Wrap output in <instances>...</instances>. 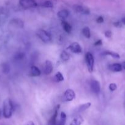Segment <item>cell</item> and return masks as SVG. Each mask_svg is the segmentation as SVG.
I'll return each instance as SVG.
<instances>
[{
    "label": "cell",
    "mask_w": 125,
    "mask_h": 125,
    "mask_svg": "<svg viewBox=\"0 0 125 125\" xmlns=\"http://www.w3.org/2000/svg\"><path fill=\"white\" fill-rule=\"evenodd\" d=\"M82 34H83L85 37L87 39L90 38L91 34H90V30H89L88 27H85L83 29H82Z\"/></svg>",
    "instance_id": "20"
},
{
    "label": "cell",
    "mask_w": 125,
    "mask_h": 125,
    "mask_svg": "<svg viewBox=\"0 0 125 125\" xmlns=\"http://www.w3.org/2000/svg\"><path fill=\"white\" fill-rule=\"evenodd\" d=\"M97 23H102L104 22V18H103L102 17H99L98 18H97L96 20Z\"/></svg>",
    "instance_id": "28"
},
{
    "label": "cell",
    "mask_w": 125,
    "mask_h": 125,
    "mask_svg": "<svg viewBox=\"0 0 125 125\" xmlns=\"http://www.w3.org/2000/svg\"><path fill=\"white\" fill-rule=\"evenodd\" d=\"M109 69L114 72H120L122 70L123 67L120 63H113L109 66Z\"/></svg>",
    "instance_id": "11"
},
{
    "label": "cell",
    "mask_w": 125,
    "mask_h": 125,
    "mask_svg": "<svg viewBox=\"0 0 125 125\" xmlns=\"http://www.w3.org/2000/svg\"><path fill=\"white\" fill-rule=\"evenodd\" d=\"M121 23H122L123 24H125V17L122 18V20H121Z\"/></svg>",
    "instance_id": "32"
},
{
    "label": "cell",
    "mask_w": 125,
    "mask_h": 125,
    "mask_svg": "<svg viewBox=\"0 0 125 125\" xmlns=\"http://www.w3.org/2000/svg\"><path fill=\"white\" fill-rule=\"evenodd\" d=\"M69 12L66 9H62L58 12V17L62 20H64L68 17Z\"/></svg>",
    "instance_id": "12"
},
{
    "label": "cell",
    "mask_w": 125,
    "mask_h": 125,
    "mask_svg": "<svg viewBox=\"0 0 125 125\" xmlns=\"http://www.w3.org/2000/svg\"><path fill=\"white\" fill-rule=\"evenodd\" d=\"M42 6L44 7H48V8H50V7H53V4L50 1H46L42 4Z\"/></svg>",
    "instance_id": "24"
},
{
    "label": "cell",
    "mask_w": 125,
    "mask_h": 125,
    "mask_svg": "<svg viewBox=\"0 0 125 125\" xmlns=\"http://www.w3.org/2000/svg\"><path fill=\"white\" fill-rule=\"evenodd\" d=\"M10 71V67L7 63H4L2 65V72L4 73H8Z\"/></svg>",
    "instance_id": "23"
},
{
    "label": "cell",
    "mask_w": 125,
    "mask_h": 125,
    "mask_svg": "<svg viewBox=\"0 0 125 125\" xmlns=\"http://www.w3.org/2000/svg\"><path fill=\"white\" fill-rule=\"evenodd\" d=\"M37 35L44 43H49L51 40V35L46 31L39 29L37 32Z\"/></svg>",
    "instance_id": "2"
},
{
    "label": "cell",
    "mask_w": 125,
    "mask_h": 125,
    "mask_svg": "<svg viewBox=\"0 0 125 125\" xmlns=\"http://www.w3.org/2000/svg\"><path fill=\"white\" fill-rule=\"evenodd\" d=\"M60 57L62 61H67L70 58V56L66 51H62L60 54Z\"/></svg>",
    "instance_id": "18"
},
{
    "label": "cell",
    "mask_w": 125,
    "mask_h": 125,
    "mask_svg": "<svg viewBox=\"0 0 125 125\" xmlns=\"http://www.w3.org/2000/svg\"><path fill=\"white\" fill-rule=\"evenodd\" d=\"M13 111V104L11 99L7 98L3 103L2 115L4 118H9L12 117Z\"/></svg>",
    "instance_id": "1"
},
{
    "label": "cell",
    "mask_w": 125,
    "mask_h": 125,
    "mask_svg": "<svg viewBox=\"0 0 125 125\" xmlns=\"http://www.w3.org/2000/svg\"><path fill=\"white\" fill-rule=\"evenodd\" d=\"M23 57V54L21 52H18V54H17L15 56V58L17 59H22Z\"/></svg>",
    "instance_id": "27"
},
{
    "label": "cell",
    "mask_w": 125,
    "mask_h": 125,
    "mask_svg": "<svg viewBox=\"0 0 125 125\" xmlns=\"http://www.w3.org/2000/svg\"><path fill=\"white\" fill-rule=\"evenodd\" d=\"M102 44V42L101 40H98V41L96 42L95 43H94V45L95 46H99V45H101Z\"/></svg>",
    "instance_id": "29"
},
{
    "label": "cell",
    "mask_w": 125,
    "mask_h": 125,
    "mask_svg": "<svg viewBox=\"0 0 125 125\" xmlns=\"http://www.w3.org/2000/svg\"><path fill=\"white\" fill-rule=\"evenodd\" d=\"M60 105L56 106V108H55V111H54V114L53 115L51 116V118L49 120V123H48V125H56V123H57V117H58V110L60 109Z\"/></svg>",
    "instance_id": "7"
},
{
    "label": "cell",
    "mask_w": 125,
    "mask_h": 125,
    "mask_svg": "<svg viewBox=\"0 0 125 125\" xmlns=\"http://www.w3.org/2000/svg\"><path fill=\"white\" fill-rule=\"evenodd\" d=\"M91 88L93 92L95 94H98L100 90V84L98 81H92L91 83Z\"/></svg>",
    "instance_id": "10"
},
{
    "label": "cell",
    "mask_w": 125,
    "mask_h": 125,
    "mask_svg": "<svg viewBox=\"0 0 125 125\" xmlns=\"http://www.w3.org/2000/svg\"><path fill=\"white\" fill-rule=\"evenodd\" d=\"M55 79H56V81L58 82H61L64 81V77L62 76V74L60 73V72H58V73H56V74H55Z\"/></svg>",
    "instance_id": "22"
},
{
    "label": "cell",
    "mask_w": 125,
    "mask_h": 125,
    "mask_svg": "<svg viewBox=\"0 0 125 125\" xmlns=\"http://www.w3.org/2000/svg\"><path fill=\"white\" fill-rule=\"evenodd\" d=\"M112 32L110 31H107L106 32H105V36L107 38H110L112 37Z\"/></svg>",
    "instance_id": "26"
},
{
    "label": "cell",
    "mask_w": 125,
    "mask_h": 125,
    "mask_svg": "<svg viewBox=\"0 0 125 125\" xmlns=\"http://www.w3.org/2000/svg\"><path fill=\"white\" fill-rule=\"evenodd\" d=\"M91 106V103H87L83 104L78 106V108L77 109V112H83V111H86V110L88 109V108H89Z\"/></svg>",
    "instance_id": "13"
},
{
    "label": "cell",
    "mask_w": 125,
    "mask_h": 125,
    "mask_svg": "<svg viewBox=\"0 0 125 125\" xmlns=\"http://www.w3.org/2000/svg\"><path fill=\"white\" fill-rule=\"evenodd\" d=\"M1 110H0V118H1Z\"/></svg>",
    "instance_id": "34"
},
{
    "label": "cell",
    "mask_w": 125,
    "mask_h": 125,
    "mask_svg": "<svg viewBox=\"0 0 125 125\" xmlns=\"http://www.w3.org/2000/svg\"><path fill=\"white\" fill-rule=\"evenodd\" d=\"M69 50L75 54H79L82 52V49L80 45L77 42H73L69 46Z\"/></svg>",
    "instance_id": "6"
},
{
    "label": "cell",
    "mask_w": 125,
    "mask_h": 125,
    "mask_svg": "<svg viewBox=\"0 0 125 125\" xmlns=\"http://www.w3.org/2000/svg\"><path fill=\"white\" fill-rule=\"evenodd\" d=\"M86 62H87V67L89 73H92L94 68V59L93 54L91 52H87L86 54Z\"/></svg>",
    "instance_id": "3"
},
{
    "label": "cell",
    "mask_w": 125,
    "mask_h": 125,
    "mask_svg": "<svg viewBox=\"0 0 125 125\" xmlns=\"http://www.w3.org/2000/svg\"><path fill=\"white\" fill-rule=\"evenodd\" d=\"M61 26H62L63 29L66 32L69 33V34L71 32V31H72V27L67 22L65 21H62V23H61Z\"/></svg>",
    "instance_id": "16"
},
{
    "label": "cell",
    "mask_w": 125,
    "mask_h": 125,
    "mask_svg": "<svg viewBox=\"0 0 125 125\" xmlns=\"http://www.w3.org/2000/svg\"><path fill=\"white\" fill-rule=\"evenodd\" d=\"M75 98V94L72 89H67L64 94V100L65 101H71Z\"/></svg>",
    "instance_id": "5"
},
{
    "label": "cell",
    "mask_w": 125,
    "mask_h": 125,
    "mask_svg": "<svg viewBox=\"0 0 125 125\" xmlns=\"http://www.w3.org/2000/svg\"><path fill=\"white\" fill-rule=\"evenodd\" d=\"M113 24H114V26L116 27H121V23L119 21L115 22V23H113Z\"/></svg>",
    "instance_id": "30"
},
{
    "label": "cell",
    "mask_w": 125,
    "mask_h": 125,
    "mask_svg": "<svg viewBox=\"0 0 125 125\" xmlns=\"http://www.w3.org/2000/svg\"><path fill=\"white\" fill-rule=\"evenodd\" d=\"M109 90H110V91L113 92L116 89V88H117V85H116V84H115V83H111V84L109 85Z\"/></svg>",
    "instance_id": "25"
},
{
    "label": "cell",
    "mask_w": 125,
    "mask_h": 125,
    "mask_svg": "<svg viewBox=\"0 0 125 125\" xmlns=\"http://www.w3.org/2000/svg\"><path fill=\"white\" fill-rule=\"evenodd\" d=\"M20 5L24 9H31L35 7L37 3L35 0H20Z\"/></svg>",
    "instance_id": "4"
},
{
    "label": "cell",
    "mask_w": 125,
    "mask_h": 125,
    "mask_svg": "<svg viewBox=\"0 0 125 125\" xmlns=\"http://www.w3.org/2000/svg\"><path fill=\"white\" fill-rule=\"evenodd\" d=\"M74 10L77 12L80 13L84 15H89L90 13L89 9L87 7H85L83 6H79V5H77V6H74Z\"/></svg>",
    "instance_id": "9"
},
{
    "label": "cell",
    "mask_w": 125,
    "mask_h": 125,
    "mask_svg": "<svg viewBox=\"0 0 125 125\" xmlns=\"http://www.w3.org/2000/svg\"><path fill=\"white\" fill-rule=\"evenodd\" d=\"M121 65H122L123 68H124V69L125 70V62H123L122 64H121Z\"/></svg>",
    "instance_id": "33"
},
{
    "label": "cell",
    "mask_w": 125,
    "mask_h": 125,
    "mask_svg": "<svg viewBox=\"0 0 125 125\" xmlns=\"http://www.w3.org/2000/svg\"><path fill=\"white\" fill-rule=\"evenodd\" d=\"M104 55H107V56H110L113 57V58L115 59H120V55L118 54L116 52H112V51H105L103 53Z\"/></svg>",
    "instance_id": "19"
},
{
    "label": "cell",
    "mask_w": 125,
    "mask_h": 125,
    "mask_svg": "<svg viewBox=\"0 0 125 125\" xmlns=\"http://www.w3.org/2000/svg\"><path fill=\"white\" fill-rule=\"evenodd\" d=\"M12 23H13V24H14V25L17 26V27H19V28H23V26H24V23H23V22L20 19L13 20H12Z\"/></svg>",
    "instance_id": "21"
},
{
    "label": "cell",
    "mask_w": 125,
    "mask_h": 125,
    "mask_svg": "<svg viewBox=\"0 0 125 125\" xmlns=\"http://www.w3.org/2000/svg\"><path fill=\"white\" fill-rule=\"evenodd\" d=\"M31 73L32 76H39L40 75V70L36 67V66H32L31 68Z\"/></svg>",
    "instance_id": "17"
},
{
    "label": "cell",
    "mask_w": 125,
    "mask_h": 125,
    "mask_svg": "<svg viewBox=\"0 0 125 125\" xmlns=\"http://www.w3.org/2000/svg\"><path fill=\"white\" fill-rule=\"evenodd\" d=\"M53 67L51 61H46L44 64V72L45 74H50L52 72Z\"/></svg>",
    "instance_id": "8"
},
{
    "label": "cell",
    "mask_w": 125,
    "mask_h": 125,
    "mask_svg": "<svg viewBox=\"0 0 125 125\" xmlns=\"http://www.w3.org/2000/svg\"><path fill=\"white\" fill-rule=\"evenodd\" d=\"M26 125H34V122H32V121H29Z\"/></svg>",
    "instance_id": "31"
},
{
    "label": "cell",
    "mask_w": 125,
    "mask_h": 125,
    "mask_svg": "<svg viewBox=\"0 0 125 125\" xmlns=\"http://www.w3.org/2000/svg\"><path fill=\"white\" fill-rule=\"evenodd\" d=\"M82 123H83V118L81 116L78 115L72 120L70 123V125H81Z\"/></svg>",
    "instance_id": "14"
},
{
    "label": "cell",
    "mask_w": 125,
    "mask_h": 125,
    "mask_svg": "<svg viewBox=\"0 0 125 125\" xmlns=\"http://www.w3.org/2000/svg\"><path fill=\"white\" fill-rule=\"evenodd\" d=\"M66 122V115L64 112H61L60 115V118L58 121L56 125H65Z\"/></svg>",
    "instance_id": "15"
}]
</instances>
